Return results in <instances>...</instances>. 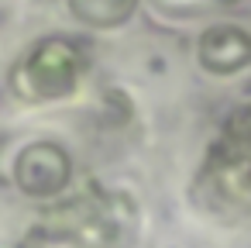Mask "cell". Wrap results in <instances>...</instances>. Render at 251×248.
<instances>
[{
    "mask_svg": "<svg viewBox=\"0 0 251 248\" xmlns=\"http://www.w3.org/2000/svg\"><path fill=\"white\" fill-rule=\"evenodd\" d=\"M21 76H25V93L35 100L66 97V93H73V86L79 80V52L62 38L38 42L31 49V55L25 59Z\"/></svg>",
    "mask_w": 251,
    "mask_h": 248,
    "instance_id": "6da1fadb",
    "label": "cell"
},
{
    "mask_svg": "<svg viewBox=\"0 0 251 248\" xmlns=\"http://www.w3.org/2000/svg\"><path fill=\"white\" fill-rule=\"evenodd\" d=\"M69 183V155L52 145V141H38L31 148L21 152L18 159V186L31 196H55L62 193Z\"/></svg>",
    "mask_w": 251,
    "mask_h": 248,
    "instance_id": "7a4b0ae2",
    "label": "cell"
},
{
    "mask_svg": "<svg viewBox=\"0 0 251 248\" xmlns=\"http://www.w3.org/2000/svg\"><path fill=\"white\" fill-rule=\"evenodd\" d=\"M200 66L217 76H230L251 62V38L237 25H213L200 35Z\"/></svg>",
    "mask_w": 251,
    "mask_h": 248,
    "instance_id": "3957f363",
    "label": "cell"
},
{
    "mask_svg": "<svg viewBox=\"0 0 251 248\" xmlns=\"http://www.w3.org/2000/svg\"><path fill=\"white\" fill-rule=\"evenodd\" d=\"M69 11L76 14V21H83L86 28H97V31H110V28H121L138 0H66Z\"/></svg>",
    "mask_w": 251,
    "mask_h": 248,
    "instance_id": "277c9868",
    "label": "cell"
},
{
    "mask_svg": "<svg viewBox=\"0 0 251 248\" xmlns=\"http://www.w3.org/2000/svg\"><path fill=\"white\" fill-rule=\"evenodd\" d=\"M224 159L234 179H251V110H241L227 124Z\"/></svg>",
    "mask_w": 251,
    "mask_h": 248,
    "instance_id": "5b68a950",
    "label": "cell"
},
{
    "mask_svg": "<svg viewBox=\"0 0 251 248\" xmlns=\"http://www.w3.org/2000/svg\"><path fill=\"white\" fill-rule=\"evenodd\" d=\"M151 4L165 14H206V11H217V7H230L234 0H151Z\"/></svg>",
    "mask_w": 251,
    "mask_h": 248,
    "instance_id": "8992f818",
    "label": "cell"
},
{
    "mask_svg": "<svg viewBox=\"0 0 251 248\" xmlns=\"http://www.w3.org/2000/svg\"><path fill=\"white\" fill-rule=\"evenodd\" d=\"M38 4H52V0H38Z\"/></svg>",
    "mask_w": 251,
    "mask_h": 248,
    "instance_id": "52a82bcc",
    "label": "cell"
}]
</instances>
